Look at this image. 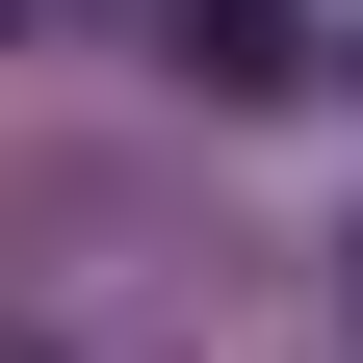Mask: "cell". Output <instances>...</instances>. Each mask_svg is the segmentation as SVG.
Instances as JSON below:
<instances>
[{"label":"cell","instance_id":"obj_1","mask_svg":"<svg viewBox=\"0 0 363 363\" xmlns=\"http://www.w3.org/2000/svg\"><path fill=\"white\" fill-rule=\"evenodd\" d=\"M156 52H182V78H208V104H286V78H311V26H286V0H182Z\"/></svg>","mask_w":363,"mask_h":363}]
</instances>
